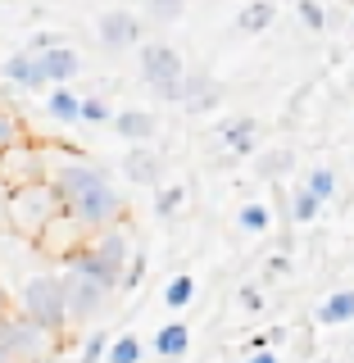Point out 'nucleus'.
<instances>
[{"mask_svg": "<svg viewBox=\"0 0 354 363\" xmlns=\"http://www.w3.org/2000/svg\"><path fill=\"white\" fill-rule=\"evenodd\" d=\"M318 218H323V200H318L309 186H295L291 191V223L295 227H309Z\"/></svg>", "mask_w": 354, "mask_h": 363, "instance_id": "a211bd4d", "label": "nucleus"}, {"mask_svg": "<svg viewBox=\"0 0 354 363\" xmlns=\"http://www.w3.org/2000/svg\"><path fill=\"white\" fill-rule=\"evenodd\" d=\"M219 136H223V145L236 159H245V155L259 150V123L250 118V113H232V118H223L219 123Z\"/></svg>", "mask_w": 354, "mask_h": 363, "instance_id": "f8f14e48", "label": "nucleus"}, {"mask_svg": "<svg viewBox=\"0 0 354 363\" xmlns=\"http://www.w3.org/2000/svg\"><path fill=\"white\" fill-rule=\"evenodd\" d=\"M0 77H5L9 86H18V91H45V77H41V68H37V55H28V50L9 55V60L0 64Z\"/></svg>", "mask_w": 354, "mask_h": 363, "instance_id": "ddd939ff", "label": "nucleus"}, {"mask_svg": "<svg viewBox=\"0 0 354 363\" xmlns=\"http://www.w3.org/2000/svg\"><path fill=\"white\" fill-rule=\"evenodd\" d=\"M155 354L164 363H177L191 354V323H182V318H173V323H164L155 332Z\"/></svg>", "mask_w": 354, "mask_h": 363, "instance_id": "4468645a", "label": "nucleus"}, {"mask_svg": "<svg viewBox=\"0 0 354 363\" xmlns=\"http://www.w3.org/2000/svg\"><path fill=\"white\" fill-rule=\"evenodd\" d=\"M45 177V155H41V141L23 136L14 145H0V186L14 191V186H28V182H41Z\"/></svg>", "mask_w": 354, "mask_h": 363, "instance_id": "423d86ee", "label": "nucleus"}, {"mask_svg": "<svg viewBox=\"0 0 354 363\" xmlns=\"http://www.w3.org/2000/svg\"><path fill=\"white\" fill-rule=\"evenodd\" d=\"M77 105H82V96H77L73 86H50V96H45V113H50L55 123H77Z\"/></svg>", "mask_w": 354, "mask_h": 363, "instance_id": "f3484780", "label": "nucleus"}, {"mask_svg": "<svg viewBox=\"0 0 354 363\" xmlns=\"http://www.w3.org/2000/svg\"><path fill=\"white\" fill-rule=\"evenodd\" d=\"M145 268H150V259H145L141 250H132L128 268H123V277H118V291H136V286H141V277H145Z\"/></svg>", "mask_w": 354, "mask_h": 363, "instance_id": "cd10ccee", "label": "nucleus"}, {"mask_svg": "<svg viewBox=\"0 0 354 363\" xmlns=\"http://www.w3.org/2000/svg\"><path fill=\"white\" fill-rule=\"evenodd\" d=\"M41 363H60V354H45V359H41Z\"/></svg>", "mask_w": 354, "mask_h": 363, "instance_id": "4c0bfd02", "label": "nucleus"}, {"mask_svg": "<svg viewBox=\"0 0 354 363\" xmlns=\"http://www.w3.org/2000/svg\"><path fill=\"white\" fill-rule=\"evenodd\" d=\"M141 9H145L150 23H159V28H173V23L187 14V0H141Z\"/></svg>", "mask_w": 354, "mask_h": 363, "instance_id": "412c9836", "label": "nucleus"}, {"mask_svg": "<svg viewBox=\"0 0 354 363\" xmlns=\"http://www.w3.org/2000/svg\"><path fill=\"white\" fill-rule=\"evenodd\" d=\"M55 268H60V277H64L68 327H91L100 313H105V304L118 295V277H123V272L114 268L105 255H96L87 241L77 245L64 264H55Z\"/></svg>", "mask_w": 354, "mask_h": 363, "instance_id": "f03ea898", "label": "nucleus"}, {"mask_svg": "<svg viewBox=\"0 0 354 363\" xmlns=\"http://www.w3.org/2000/svg\"><path fill=\"white\" fill-rule=\"evenodd\" d=\"M55 213H60V200L45 186V177L5 191V232L18 236V241H28V245H37V236L45 232V223H50Z\"/></svg>", "mask_w": 354, "mask_h": 363, "instance_id": "20e7f679", "label": "nucleus"}, {"mask_svg": "<svg viewBox=\"0 0 354 363\" xmlns=\"http://www.w3.org/2000/svg\"><path fill=\"white\" fill-rule=\"evenodd\" d=\"M272 23H277V0H245L236 9V32L241 37H264Z\"/></svg>", "mask_w": 354, "mask_h": 363, "instance_id": "2eb2a0df", "label": "nucleus"}, {"mask_svg": "<svg viewBox=\"0 0 354 363\" xmlns=\"http://www.w3.org/2000/svg\"><path fill=\"white\" fill-rule=\"evenodd\" d=\"M245 363H282V359H277V350H250Z\"/></svg>", "mask_w": 354, "mask_h": 363, "instance_id": "f704fd0d", "label": "nucleus"}, {"mask_svg": "<svg viewBox=\"0 0 354 363\" xmlns=\"http://www.w3.org/2000/svg\"><path fill=\"white\" fill-rule=\"evenodd\" d=\"M295 18H300L309 32H327V9H323V0H295Z\"/></svg>", "mask_w": 354, "mask_h": 363, "instance_id": "bb28decb", "label": "nucleus"}, {"mask_svg": "<svg viewBox=\"0 0 354 363\" xmlns=\"http://www.w3.org/2000/svg\"><path fill=\"white\" fill-rule=\"evenodd\" d=\"M55 41H64V37H60V32H37V37H32L28 45H23V50H28V55H41V50H50V45H55Z\"/></svg>", "mask_w": 354, "mask_h": 363, "instance_id": "7c9ffc66", "label": "nucleus"}, {"mask_svg": "<svg viewBox=\"0 0 354 363\" xmlns=\"http://www.w3.org/2000/svg\"><path fill=\"white\" fill-rule=\"evenodd\" d=\"M9 309H14V300H9V286L0 281V313H9Z\"/></svg>", "mask_w": 354, "mask_h": 363, "instance_id": "c9c22d12", "label": "nucleus"}, {"mask_svg": "<svg viewBox=\"0 0 354 363\" xmlns=\"http://www.w3.org/2000/svg\"><path fill=\"white\" fill-rule=\"evenodd\" d=\"M345 354H350V359H354V336H350V350H345Z\"/></svg>", "mask_w": 354, "mask_h": 363, "instance_id": "58836bf2", "label": "nucleus"}, {"mask_svg": "<svg viewBox=\"0 0 354 363\" xmlns=\"http://www.w3.org/2000/svg\"><path fill=\"white\" fill-rule=\"evenodd\" d=\"M223 100H227V86L214 73H204V68H187V73H182L177 105L187 113H196V118L200 113H214V109H223Z\"/></svg>", "mask_w": 354, "mask_h": 363, "instance_id": "0eeeda50", "label": "nucleus"}, {"mask_svg": "<svg viewBox=\"0 0 354 363\" xmlns=\"http://www.w3.org/2000/svg\"><path fill=\"white\" fill-rule=\"evenodd\" d=\"M350 323H354V286L332 291L318 304V327H350Z\"/></svg>", "mask_w": 354, "mask_h": 363, "instance_id": "dca6fc26", "label": "nucleus"}, {"mask_svg": "<svg viewBox=\"0 0 354 363\" xmlns=\"http://www.w3.org/2000/svg\"><path fill=\"white\" fill-rule=\"evenodd\" d=\"M109 123H114V132H118L128 145H145V141L159 136V118L150 109H114Z\"/></svg>", "mask_w": 354, "mask_h": 363, "instance_id": "9b49d317", "label": "nucleus"}, {"mask_svg": "<svg viewBox=\"0 0 354 363\" xmlns=\"http://www.w3.org/2000/svg\"><path fill=\"white\" fill-rule=\"evenodd\" d=\"M0 227H5V186H0Z\"/></svg>", "mask_w": 354, "mask_h": 363, "instance_id": "e433bc0d", "label": "nucleus"}, {"mask_svg": "<svg viewBox=\"0 0 354 363\" xmlns=\"http://www.w3.org/2000/svg\"><path fill=\"white\" fill-rule=\"evenodd\" d=\"M136 68H141V82L150 86L159 100L177 105V86H182V73H187V60L177 55V45L141 41V45H136Z\"/></svg>", "mask_w": 354, "mask_h": 363, "instance_id": "39448f33", "label": "nucleus"}, {"mask_svg": "<svg viewBox=\"0 0 354 363\" xmlns=\"http://www.w3.org/2000/svg\"><path fill=\"white\" fill-rule=\"evenodd\" d=\"M191 300H196V277H191V272H177V277L164 286V304L168 309H187Z\"/></svg>", "mask_w": 354, "mask_h": 363, "instance_id": "4be33fe9", "label": "nucleus"}, {"mask_svg": "<svg viewBox=\"0 0 354 363\" xmlns=\"http://www.w3.org/2000/svg\"><path fill=\"white\" fill-rule=\"evenodd\" d=\"M37 68H41L45 86H68L77 73H82V55H77L68 41H55L50 50H41V55H37Z\"/></svg>", "mask_w": 354, "mask_h": 363, "instance_id": "1a4fd4ad", "label": "nucleus"}, {"mask_svg": "<svg viewBox=\"0 0 354 363\" xmlns=\"http://www.w3.org/2000/svg\"><path fill=\"white\" fill-rule=\"evenodd\" d=\"M114 118V105L105 96H82V105H77V123H91V128H105Z\"/></svg>", "mask_w": 354, "mask_h": 363, "instance_id": "5701e85b", "label": "nucleus"}, {"mask_svg": "<svg viewBox=\"0 0 354 363\" xmlns=\"http://www.w3.org/2000/svg\"><path fill=\"white\" fill-rule=\"evenodd\" d=\"M318 363H341V359H318Z\"/></svg>", "mask_w": 354, "mask_h": 363, "instance_id": "ea45409f", "label": "nucleus"}, {"mask_svg": "<svg viewBox=\"0 0 354 363\" xmlns=\"http://www.w3.org/2000/svg\"><path fill=\"white\" fill-rule=\"evenodd\" d=\"M287 268H291V250H277V255H272L268 264H264V272H268V277H282Z\"/></svg>", "mask_w": 354, "mask_h": 363, "instance_id": "2f4dec72", "label": "nucleus"}, {"mask_svg": "<svg viewBox=\"0 0 354 363\" xmlns=\"http://www.w3.org/2000/svg\"><path fill=\"white\" fill-rule=\"evenodd\" d=\"M9 300H14V309L28 318V323H37L45 336H55V340L68 336V304H64V277H60V268L28 272V277L18 281V295H9Z\"/></svg>", "mask_w": 354, "mask_h": 363, "instance_id": "7ed1b4c3", "label": "nucleus"}, {"mask_svg": "<svg viewBox=\"0 0 354 363\" xmlns=\"http://www.w3.org/2000/svg\"><path fill=\"white\" fill-rule=\"evenodd\" d=\"M96 41L105 45L109 55L136 50V45L145 41V23H141V14H132V9H105L100 23H96Z\"/></svg>", "mask_w": 354, "mask_h": 363, "instance_id": "6e6552de", "label": "nucleus"}, {"mask_svg": "<svg viewBox=\"0 0 354 363\" xmlns=\"http://www.w3.org/2000/svg\"><path fill=\"white\" fill-rule=\"evenodd\" d=\"M123 177H128L132 186H159V182H164V155H159L150 141L128 145V155H123Z\"/></svg>", "mask_w": 354, "mask_h": 363, "instance_id": "9d476101", "label": "nucleus"}, {"mask_svg": "<svg viewBox=\"0 0 354 363\" xmlns=\"http://www.w3.org/2000/svg\"><path fill=\"white\" fill-rule=\"evenodd\" d=\"M41 155H45V186L55 191L60 209L87 236L128 218V200L114 186L105 164L87 159L82 150H68V145H50V141H41Z\"/></svg>", "mask_w": 354, "mask_h": 363, "instance_id": "f257e3e1", "label": "nucleus"}, {"mask_svg": "<svg viewBox=\"0 0 354 363\" xmlns=\"http://www.w3.org/2000/svg\"><path fill=\"white\" fill-rule=\"evenodd\" d=\"M28 136V123L18 118V109H9L5 100H0V145H14Z\"/></svg>", "mask_w": 354, "mask_h": 363, "instance_id": "a878e982", "label": "nucleus"}, {"mask_svg": "<svg viewBox=\"0 0 354 363\" xmlns=\"http://www.w3.org/2000/svg\"><path fill=\"white\" fill-rule=\"evenodd\" d=\"M0 363H28V359H23V354H18V350H14V345H9V340H5V336H0Z\"/></svg>", "mask_w": 354, "mask_h": 363, "instance_id": "473e14b6", "label": "nucleus"}, {"mask_svg": "<svg viewBox=\"0 0 354 363\" xmlns=\"http://www.w3.org/2000/svg\"><path fill=\"white\" fill-rule=\"evenodd\" d=\"M105 345H109L105 332H91L87 345H82V363H105Z\"/></svg>", "mask_w": 354, "mask_h": 363, "instance_id": "c85d7f7f", "label": "nucleus"}, {"mask_svg": "<svg viewBox=\"0 0 354 363\" xmlns=\"http://www.w3.org/2000/svg\"><path fill=\"white\" fill-rule=\"evenodd\" d=\"M236 300H241V309H245V313H259V309H264V291H259L255 281L236 291Z\"/></svg>", "mask_w": 354, "mask_h": 363, "instance_id": "c756f323", "label": "nucleus"}, {"mask_svg": "<svg viewBox=\"0 0 354 363\" xmlns=\"http://www.w3.org/2000/svg\"><path fill=\"white\" fill-rule=\"evenodd\" d=\"M182 204H187V186H182V182H168V186L159 182V186H155V213H159L164 223H173V218H177Z\"/></svg>", "mask_w": 354, "mask_h": 363, "instance_id": "6ab92c4d", "label": "nucleus"}, {"mask_svg": "<svg viewBox=\"0 0 354 363\" xmlns=\"http://www.w3.org/2000/svg\"><path fill=\"white\" fill-rule=\"evenodd\" d=\"M236 227L250 232V236H264V232H272V209H268V204H259V200H250V204L236 209Z\"/></svg>", "mask_w": 354, "mask_h": 363, "instance_id": "aec40b11", "label": "nucleus"}, {"mask_svg": "<svg viewBox=\"0 0 354 363\" xmlns=\"http://www.w3.org/2000/svg\"><path fill=\"white\" fill-rule=\"evenodd\" d=\"M105 363H141V340L132 332L128 336H114L105 345Z\"/></svg>", "mask_w": 354, "mask_h": 363, "instance_id": "b1692460", "label": "nucleus"}, {"mask_svg": "<svg viewBox=\"0 0 354 363\" xmlns=\"http://www.w3.org/2000/svg\"><path fill=\"white\" fill-rule=\"evenodd\" d=\"M291 168V155H277V159H264V173H287Z\"/></svg>", "mask_w": 354, "mask_h": 363, "instance_id": "72a5a7b5", "label": "nucleus"}, {"mask_svg": "<svg viewBox=\"0 0 354 363\" xmlns=\"http://www.w3.org/2000/svg\"><path fill=\"white\" fill-rule=\"evenodd\" d=\"M304 186H309L314 196L327 204V200H336L341 182H336V173H332V168H309V177H304Z\"/></svg>", "mask_w": 354, "mask_h": 363, "instance_id": "393cba45", "label": "nucleus"}]
</instances>
